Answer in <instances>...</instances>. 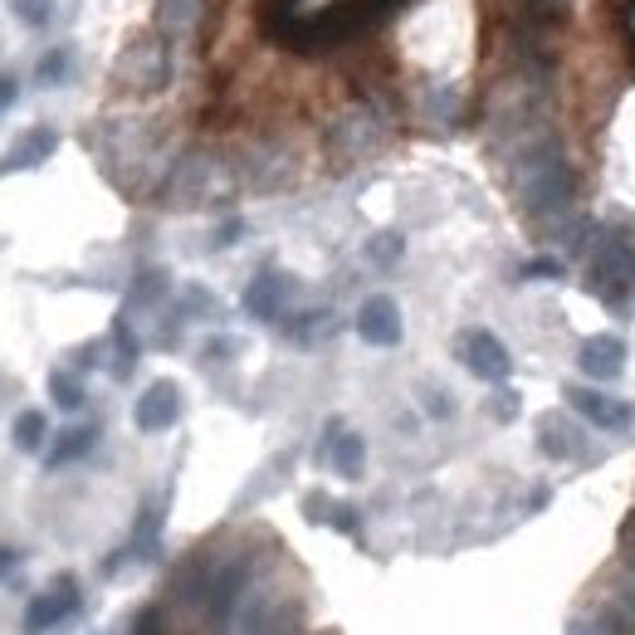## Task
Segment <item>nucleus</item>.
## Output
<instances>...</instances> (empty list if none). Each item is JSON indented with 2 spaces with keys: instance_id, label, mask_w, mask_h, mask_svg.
Instances as JSON below:
<instances>
[{
  "instance_id": "obj_10",
  "label": "nucleus",
  "mask_w": 635,
  "mask_h": 635,
  "mask_svg": "<svg viewBox=\"0 0 635 635\" xmlns=\"http://www.w3.org/2000/svg\"><path fill=\"white\" fill-rule=\"evenodd\" d=\"M591 289L597 294H626L631 279H635V245H626V239H607L601 249H591Z\"/></svg>"
},
{
  "instance_id": "obj_2",
  "label": "nucleus",
  "mask_w": 635,
  "mask_h": 635,
  "mask_svg": "<svg viewBox=\"0 0 635 635\" xmlns=\"http://www.w3.org/2000/svg\"><path fill=\"white\" fill-rule=\"evenodd\" d=\"M231 191H235L231 172H225V162L211 157V152H191V157H181L176 172L166 176V205H176V211L221 205V201H231Z\"/></svg>"
},
{
  "instance_id": "obj_11",
  "label": "nucleus",
  "mask_w": 635,
  "mask_h": 635,
  "mask_svg": "<svg viewBox=\"0 0 635 635\" xmlns=\"http://www.w3.org/2000/svg\"><path fill=\"white\" fill-rule=\"evenodd\" d=\"M132 421H138L142 435H162L172 431L176 421H181V387L176 381H152L148 391L138 397V405H132Z\"/></svg>"
},
{
  "instance_id": "obj_6",
  "label": "nucleus",
  "mask_w": 635,
  "mask_h": 635,
  "mask_svg": "<svg viewBox=\"0 0 635 635\" xmlns=\"http://www.w3.org/2000/svg\"><path fill=\"white\" fill-rule=\"evenodd\" d=\"M294 298H298L294 274H284V269H259L245 284V298H239V304H245V314L255 322H284L289 308H294Z\"/></svg>"
},
{
  "instance_id": "obj_29",
  "label": "nucleus",
  "mask_w": 635,
  "mask_h": 635,
  "mask_svg": "<svg viewBox=\"0 0 635 635\" xmlns=\"http://www.w3.org/2000/svg\"><path fill=\"white\" fill-rule=\"evenodd\" d=\"M328 528H338V533L357 538L362 533V514L352 504H342V498H332V514H328Z\"/></svg>"
},
{
  "instance_id": "obj_8",
  "label": "nucleus",
  "mask_w": 635,
  "mask_h": 635,
  "mask_svg": "<svg viewBox=\"0 0 635 635\" xmlns=\"http://www.w3.org/2000/svg\"><path fill=\"white\" fill-rule=\"evenodd\" d=\"M79 607H83L79 581L64 572V577L55 581V591H45V597H35V601L25 607V631H30V635H45V631L64 626V621L79 616Z\"/></svg>"
},
{
  "instance_id": "obj_23",
  "label": "nucleus",
  "mask_w": 635,
  "mask_h": 635,
  "mask_svg": "<svg viewBox=\"0 0 635 635\" xmlns=\"http://www.w3.org/2000/svg\"><path fill=\"white\" fill-rule=\"evenodd\" d=\"M69 74H74V49L59 45V49H45L35 64V83L39 89H59V83H69Z\"/></svg>"
},
{
  "instance_id": "obj_19",
  "label": "nucleus",
  "mask_w": 635,
  "mask_h": 635,
  "mask_svg": "<svg viewBox=\"0 0 635 635\" xmlns=\"http://www.w3.org/2000/svg\"><path fill=\"white\" fill-rule=\"evenodd\" d=\"M93 445H98V425H69V431H59L55 445L45 450V470H64V465L83 460Z\"/></svg>"
},
{
  "instance_id": "obj_36",
  "label": "nucleus",
  "mask_w": 635,
  "mask_h": 635,
  "mask_svg": "<svg viewBox=\"0 0 635 635\" xmlns=\"http://www.w3.org/2000/svg\"><path fill=\"white\" fill-rule=\"evenodd\" d=\"M235 352V338H215L211 348H205V362H215V357H231Z\"/></svg>"
},
{
  "instance_id": "obj_16",
  "label": "nucleus",
  "mask_w": 635,
  "mask_h": 635,
  "mask_svg": "<svg viewBox=\"0 0 635 635\" xmlns=\"http://www.w3.org/2000/svg\"><path fill=\"white\" fill-rule=\"evenodd\" d=\"M581 445H587V440H581V431H577L572 415H562V411L538 415V450H543L548 460H572Z\"/></svg>"
},
{
  "instance_id": "obj_7",
  "label": "nucleus",
  "mask_w": 635,
  "mask_h": 635,
  "mask_svg": "<svg viewBox=\"0 0 635 635\" xmlns=\"http://www.w3.org/2000/svg\"><path fill=\"white\" fill-rule=\"evenodd\" d=\"M318 460L328 465L332 474H342V479H362V474H367V440H362L357 431H348V425L332 415L328 431H322V440H318Z\"/></svg>"
},
{
  "instance_id": "obj_33",
  "label": "nucleus",
  "mask_w": 635,
  "mask_h": 635,
  "mask_svg": "<svg viewBox=\"0 0 635 635\" xmlns=\"http://www.w3.org/2000/svg\"><path fill=\"white\" fill-rule=\"evenodd\" d=\"M567 635H626V631H616L611 621H597V616H577L567 626Z\"/></svg>"
},
{
  "instance_id": "obj_5",
  "label": "nucleus",
  "mask_w": 635,
  "mask_h": 635,
  "mask_svg": "<svg viewBox=\"0 0 635 635\" xmlns=\"http://www.w3.org/2000/svg\"><path fill=\"white\" fill-rule=\"evenodd\" d=\"M455 357H460L479 381H489V387H504V381L514 377V357H508V348L498 342V332H489V328L460 332V338H455Z\"/></svg>"
},
{
  "instance_id": "obj_28",
  "label": "nucleus",
  "mask_w": 635,
  "mask_h": 635,
  "mask_svg": "<svg viewBox=\"0 0 635 635\" xmlns=\"http://www.w3.org/2000/svg\"><path fill=\"white\" fill-rule=\"evenodd\" d=\"M181 318H211L215 314V294L205 284H186V294H181V308H176Z\"/></svg>"
},
{
  "instance_id": "obj_27",
  "label": "nucleus",
  "mask_w": 635,
  "mask_h": 635,
  "mask_svg": "<svg viewBox=\"0 0 635 635\" xmlns=\"http://www.w3.org/2000/svg\"><path fill=\"white\" fill-rule=\"evenodd\" d=\"M5 10L25 30H45L49 20H55V0H5Z\"/></svg>"
},
{
  "instance_id": "obj_34",
  "label": "nucleus",
  "mask_w": 635,
  "mask_h": 635,
  "mask_svg": "<svg viewBox=\"0 0 635 635\" xmlns=\"http://www.w3.org/2000/svg\"><path fill=\"white\" fill-rule=\"evenodd\" d=\"M15 98H20V74L0 69V113H5V108H15Z\"/></svg>"
},
{
  "instance_id": "obj_32",
  "label": "nucleus",
  "mask_w": 635,
  "mask_h": 635,
  "mask_svg": "<svg viewBox=\"0 0 635 635\" xmlns=\"http://www.w3.org/2000/svg\"><path fill=\"white\" fill-rule=\"evenodd\" d=\"M562 274H567V269H562L553 255H543V259H528V264H524V279H562Z\"/></svg>"
},
{
  "instance_id": "obj_9",
  "label": "nucleus",
  "mask_w": 635,
  "mask_h": 635,
  "mask_svg": "<svg viewBox=\"0 0 635 635\" xmlns=\"http://www.w3.org/2000/svg\"><path fill=\"white\" fill-rule=\"evenodd\" d=\"M562 397H567V405L581 421L597 425V431H631L635 425V405L621 401V397H607V391H597V387H567Z\"/></svg>"
},
{
  "instance_id": "obj_15",
  "label": "nucleus",
  "mask_w": 635,
  "mask_h": 635,
  "mask_svg": "<svg viewBox=\"0 0 635 635\" xmlns=\"http://www.w3.org/2000/svg\"><path fill=\"white\" fill-rule=\"evenodd\" d=\"M59 148V132L55 128H25L15 142H10V152L0 157V176H15V172H35V166H45L49 157H55Z\"/></svg>"
},
{
  "instance_id": "obj_18",
  "label": "nucleus",
  "mask_w": 635,
  "mask_h": 635,
  "mask_svg": "<svg viewBox=\"0 0 635 635\" xmlns=\"http://www.w3.org/2000/svg\"><path fill=\"white\" fill-rule=\"evenodd\" d=\"M298 616L289 601H255V607L245 611V621H239V635H294Z\"/></svg>"
},
{
  "instance_id": "obj_38",
  "label": "nucleus",
  "mask_w": 635,
  "mask_h": 635,
  "mask_svg": "<svg viewBox=\"0 0 635 635\" xmlns=\"http://www.w3.org/2000/svg\"><path fill=\"white\" fill-rule=\"evenodd\" d=\"M235 239H239V221H225V231L215 235V245H235Z\"/></svg>"
},
{
  "instance_id": "obj_3",
  "label": "nucleus",
  "mask_w": 635,
  "mask_h": 635,
  "mask_svg": "<svg viewBox=\"0 0 635 635\" xmlns=\"http://www.w3.org/2000/svg\"><path fill=\"white\" fill-rule=\"evenodd\" d=\"M518 186H524V201L528 211L538 215H553L572 201V172L567 162L557 157L553 148H533L524 157V172H518Z\"/></svg>"
},
{
  "instance_id": "obj_31",
  "label": "nucleus",
  "mask_w": 635,
  "mask_h": 635,
  "mask_svg": "<svg viewBox=\"0 0 635 635\" xmlns=\"http://www.w3.org/2000/svg\"><path fill=\"white\" fill-rule=\"evenodd\" d=\"M421 397H425V411H431L435 421H450V415H455V397H450V391H440V387H425Z\"/></svg>"
},
{
  "instance_id": "obj_17",
  "label": "nucleus",
  "mask_w": 635,
  "mask_h": 635,
  "mask_svg": "<svg viewBox=\"0 0 635 635\" xmlns=\"http://www.w3.org/2000/svg\"><path fill=\"white\" fill-rule=\"evenodd\" d=\"M332 332H338V314H332V308H304V314L284 318V338L294 342V348H322Z\"/></svg>"
},
{
  "instance_id": "obj_13",
  "label": "nucleus",
  "mask_w": 635,
  "mask_h": 635,
  "mask_svg": "<svg viewBox=\"0 0 635 635\" xmlns=\"http://www.w3.org/2000/svg\"><path fill=\"white\" fill-rule=\"evenodd\" d=\"M245 587H249V562L245 557L215 567L211 577H205V616H211L215 626L231 621V611H235V601H239V591H245Z\"/></svg>"
},
{
  "instance_id": "obj_14",
  "label": "nucleus",
  "mask_w": 635,
  "mask_h": 635,
  "mask_svg": "<svg viewBox=\"0 0 635 635\" xmlns=\"http://www.w3.org/2000/svg\"><path fill=\"white\" fill-rule=\"evenodd\" d=\"M621 367H626V338H616V332H597V338H587L577 348V372L591 381H611L621 377Z\"/></svg>"
},
{
  "instance_id": "obj_21",
  "label": "nucleus",
  "mask_w": 635,
  "mask_h": 635,
  "mask_svg": "<svg viewBox=\"0 0 635 635\" xmlns=\"http://www.w3.org/2000/svg\"><path fill=\"white\" fill-rule=\"evenodd\" d=\"M45 440H49V415L45 411H20L15 421H10V445L15 450H25V455H35V450H45Z\"/></svg>"
},
{
  "instance_id": "obj_35",
  "label": "nucleus",
  "mask_w": 635,
  "mask_h": 635,
  "mask_svg": "<svg viewBox=\"0 0 635 635\" xmlns=\"http://www.w3.org/2000/svg\"><path fill=\"white\" fill-rule=\"evenodd\" d=\"M132 635H162V616L157 611H138V621H132Z\"/></svg>"
},
{
  "instance_id": "obj_1",
  "label": "nucleus",
  "mask_w": 635,
  "mask_h": 635,
  "mask_svg": "<svg viewBox=\"0 0 635 635\" xmlns=\"http://www.w3.org/2000/svg\"><path fill=\"white\" fill-rule=\"evenodd\" d=\"M176 59H172V39L162 30H138V35L122 39L118 59H113V83L132 98H157L172 83Z\"/></svg>"
},
{
  "instance_id": "obj_20",
  "label": "nucleus",
  "mask_w": 635,
  "mask_h": 635,
  "mask_svg": "<svg viewBox=\"0 0 635 635\" xmlns=\"http://www.w3.org/2000/svg\"><path fill=\"white\" fill-rule=\"evenodd\" d=\"M196 20H201V0H157V25L152 30H162V35L176 45L181 35L196 30Z\"/></svg>"
},
{
  "instance_id": "obj_24",
  "label": "nucleus",
  "mask_w": 635,
  "mask_h": 635,
  "mask_svg": "<svg viewBox=\"0 0 635 635\" xmlns=\"http://www.w3.org/2000/svg\"><path fill=\"white\" fill-rule=\"evenodd\" d=\"M166 294H172V279H166V269H142V274L132 279L128 304L132 308H157Z\"/></svg>"
},
{
  "instance_id": "obj_25",
  "label": "nucleus",
  "mask_w": 635,
  "mask_h": 635,
  "mask_svg": "<svg viewBox=\"0 0 635 635\" xmlns=\"http://www.w3.org/2000/svg\"><path fill=\"white\" fill-rule=\"evenodd\" d=\"M49 401L59 405V411H83V401H89V391H83V381L74 372H49Z\"/></svg>"
},
{
  "instance_id": "obj_4",
  "label": "nucleus",
  "mask_w": 635,
  "mask_h": 635,
  "mask_svg": "<svg viewBox=\"0 0 635 635\" xmlns=\"http://www.w3.org/2000/svg\"><path fill=\"white\" fill-rule=\"evenodd\" d=\"M322 142H328V157L338 166H357L381 148V118L372 108H362V103H352V108H342L338 118L328 122Z\"/></svg>"
},
{
  "instance_id": "obj_12",
  "label": "nucleus",
  "mask_w": 635,
  "mask_h": 635,
  "mask_svg": "<svg viewBox=\"0 0 635 635\" xmlns=\"http://www.w3.org/2000/svg\"><path fill=\"white\" fill-rule=\"evenodd\" d=\"M357 332H362V342H372V348H397L401 332H405L401 304H397L391 294L362 298V308H357Z\"/></svg>"
},
{
  "instance_id": "obj_30",
  "label": "nucleus",
  "mask_w": 635,
  "mask_h": 635,
  "mask_svg": "<svg viewBox=\"0 0 635 635\" xmlns=\"http://www.w3.org/2000/svg\"><path fill=\"white\" fill-rule=\"evenodd\" d=\"M489 415H494V421H514V415H518V391L508 387V381L489 397Z\"/></svg>"
},
{
  "instance_id": "obj_37",
  "label": "nucleus",
  "mask_w": 635,
  "mask_h": 635,
  "mask_svg": "<svg viewBox=\"0 0 635 635\" xmlns=\"http://www.w3.org/2000/svg\"><path fill=\"white\" fill-rule=\"evenodd\" d=\"M15 567H20V548L0 543V577H5V572H15Z\"/></svg>"
},
{
  "instance_id": "obj_22",
  "label": "nucleus",
  "mask_w": 635,
  "mask_h": 635,
  "mask_svg": "<svg viewBox=\"0 0 635 635\" xmlns=\"http://www.w3.org/2000/svg\"><path fill=\"white\" fill-rule=\"evenodd\" d=\"M138 357H142V348H138V338H132V328H128V318H118L113 322V377L118 381H128L132 377V367H138Z\"/></svg>"
},
{
  "instance_id": "obj_26",
  "label": "nucleus",
  "mask_w": 635,
  "mask_h": 635,
  "mask_svg": "<svg viewBox=\"0 0 635 635\" xmlns=\"http://www.w3.org/2000/svg\"><path fill=\"white\" fill-rule=\"evenodd\" d=\"M401 255H405V239H401L397 231H381V235L367 239V259H372L377 269H397Z\"/></svg>"
}]
</instances>
